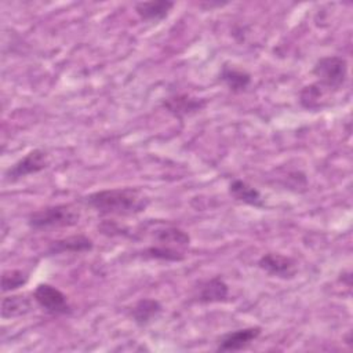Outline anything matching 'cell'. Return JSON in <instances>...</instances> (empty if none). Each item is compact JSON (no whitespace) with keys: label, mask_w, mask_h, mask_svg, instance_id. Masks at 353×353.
Returning <instances> with one entry per match:
<instances>
[{"label":"cell","mask_w":353,"mask_h":353,"mask_svg":"<svg viewBox=\"0 0 353 353\" xmlns=\"http://www.w3.org/2000/svg\"><path fill=\"white\" fill-rule=\"evenodd\" d=\"M154 240L159 245L175 248L179 251H185L190 244V236L175 226H165L163 229H157L154 232Z\"/></svg>","instance_id":"cell-16"},{"label":"cell","mask_w":353,"mask_h":353,"mask_svg":"<svg viewBox=\"0 0 353 353\" xmlns=\"http://www.w3.org/2000/svg\"><path fill=\"white\" fill-rule=\"evenodd\" d=\"M28 226L33 230L70 228L80 222V211L72 204H55L36 210L28 215Z\"/></svg>","instance_id":"cell-2"},{"label":"cell","mask_w":353,"mask_h":353,"mask_svg":"<svg viewBox=\"0 0 353 353\" xmlns=\"http://www.w3.org/2000/svg\"><path fill=\"white\" fill-rule=\"evenodd\" d=\"M226 3H200V7H205V8H210V10H212L214 7H222V6H225Z\"/></svg>","instance_id":"cell-20"},{"label":"cell","mask_w":353,"mask_h":353,"mask_svg":"<svg viewBox=\"0 0 353 353\" xmlns=\"http://www.w3.org/2000/svg\"><path fill=\"white\" fill-rule=\"evenodd\" d=\"M94 248V241L85 234H72L63 239L54 240L48 244L47 254L48 255H58L65 252H87Z\"/></svg>","instance_id":"cell-10"},{"label":"cell","mask_w":353,"mask_h":353,"mask_svg":"<svg viewBox=\"0 0 353 353\" xmlns=\"http://www.w3.org/2000/svg\"><path fill=\"white\" fill-rule=\"evenodd\" d=\"M219 80L228 87V90H230L234 94H240L250 87L252 77L247 70L225 63L221 68Z\"/></svg>","instance_id":"cell-14"},{"label":"cell","mask_w":353,"mask_h":353,"mask_svg":"<svg viewBox=\"0 0 353 353\" xmlns=\"http://www.w3.org/2000/svg\"><path fill=\"white\" fill-rule=\"evenodd\" d=\"M32 298L37 303V306H40L43 310H46L50 314L68 316L73 312V307L68 296L61 290H58L51 284L40 283L34 288Z\"/></svg>","instance_id":"cell-4"},{"label":"cell","mask_w":353,"mask_h":353,"mask_svg":"<svg viewBox=\"0 0 353 353\" xmlns=\"http://www.w3.org/2000/svg\"><path fill=\"white\" fill-rule=\"evenodd\" d=\"M142 256L149 259L165 261V262H179L185 259V251H179L175 248L164 247V245H150L142 251Z\"/></svg>","instance_id":"cell-18"},{"label":"cell","mask_w":353,"mask_h":353,"mask_svg":"<svg viewBox=\"0 0 353 353\" xmlns=\"http://www.w3.org/2000/svg\"><path fill=\"white\" fill-rule=\"evenodd\" d=\"M175 3L170 0H153V1H139L135 3L134 10L137 15L145 22H160L165 19Z\"/></svg>","instance_id":"cell-11"},{"label":"cell","mask_w":353,"mask_h":353,"mask_svg":"<svg viewBox=\"0 0 353 353\" xmlns=\"http://www.w3.org/2000/svg\"><path fill=\"white\" fill-rule=\"evenodd\" d=\"M325 92L327 91L317 83L307 84L299 91V103L307 110H319L324 106L323 98Z\"/></svg>","instance_id":"cell-17"},{"label":"cell","mask_w":353,"mask_h":353,"mask_svg":"<svg viewBox=\"0 0 353 353\" xmlns=\"http://www.w3.org/2000/svg\"><path fill=\"white\" fill-rule=\"evenodd\" d=\"M194 299L199 303H219L226 302L229 296V285L221 276H214L204 281H200L194 291Z\"/></svg>","instance_id":"cell-8"},{"label":"cell","mask_w":353,"mask_h":353,"mask_svg":"<svg viewBox=\"0 0 353 353\" xmlns=\"http://www.w3.org/2000/svg\"><path fill=\"white\" fill-rule=\"evenodd\" d=\"M228 190H229V194L232 196V199H234L239 203H243L245 205H251L255 208L265 207V200H263L261 192L243 179H233L229 183Z\"/></svg>","instance_id":"cell-12"},{"label":"cell","mask_w":353,"mask_h":353,"mask_svg":"<svg viewBox=\"0 0 353 353\" xmlns=\"http://www.w3.org/2000/svg\"><path fill=\"white\" fill-rule=\"evenodd\" d=\"M312 74L325 91H338L347 79V61L339 55H327L316 61Z\"/></svg>","instance_id":"cell-3"},{"label":"cell","mask_w":353,"mask_h":353,"mask_svg":"<svg viewBox=\"0 0 353 353\" xmlns=\"http://www.w3.org/2000/svg\"><path fill=\"white\" fill-rule=\"evenodd\" d=\"M50 165L48 153L43 149H33L28 152L23 157L17 160L4 172V179L7 182H15L32 174H37Z\"/></svg>","instance_id":"cell-5"},{"label":"cell","mask_w":353,"mask_h":353,"mask_svg":"<svg viewBox=\"0 0 353 353\" xmlns=\"http://www.w3.org/2000/svg\"><path fill=\"white\" fill-rule=\"evenodd\" d=\"M84 203L102 215L131 216L143 212L150 204L149 196L139 188H112L90 193Z\"/></svg>","instance_id":"cell-1"},{"label":"cell","mask_w":353,"mask_h":353,"mask_svg":"<svg viewBox=\"0 0 353 353\" xmlns=\"http://www.w3.org/2000/svg\"><path fill=\"white\" fill-rule=\"evenodd\" d=\"M163 312V306L157 299L141 298L132 306L130 314L132 321L139 327H146L153 323Z\"/></svg>","instance_id":"cell-13"},{"label":"cell","mask_w":353,"mask_h":353,"mask_svg":"<svg viewBox=\"0 0 353 353\" xmlns=\"http://www.w3.org/2000/svg\"><path fill=\"white\" fill-rule=\"evenodd\" d=\"M207 105V99L192 97L189 94H174L163 99L161 106L174 117L183 119L186 116L194 114L204 109Z\"/></svg>","instance_id":"cell-7"},{"label":"cell","mask_w":353,"mask_h":353,"mask_svg":"<svg viewBox=\"0 0 353 353\" xmlns=\"http://www.w3.org/2000/svg\"><path fill=\"white\" fill-rule=\"evenodd\" d=\"M262 332V328L258 325L245 327L223 334L216 342V350L219 352H237L245 349L251 345Z\"/></svg>","instance_id":"cell-9"},{"label":"cell","mask_w":353,"mask_h":353,"mask_svg":"<svg viewBox=\"0 0 353 353\" xmlns=\"http://www.w3.org/2000/svg\"><path fill=\"white\" fill-rule=\"evenodd\" d=\"M29 281V274L21 269L4 270L1 274V291L11 292L23 287Z\"/></svg>","instance_id":"cell-19"},{"label":"cell","mask_w":353,"mask_h":353,"mask_svg":"<svg viewBox=\"0 0 353 353\" xmlns=\"http://www.w3.org/2000/svg\"><path fill=\"white\" fill-rule=\"evenodd\" d=\"M33 310V302L25 294H12L1 299V317L15 319L25 316Z\"/></svg>","instance_id":"cell-15"},{"label":"cell","mask_w":353,"mask_h":353,"mask_svg":"<svg viewBox=\"0 0 353 353\" xmlns=\"http://www.w3.org/2000/svg\"><path fill=\"white\" fill-rule=\"evenodd\" d=\"M258 266L261 270L272 277L291 280L298 273L296 261L288 255L280 252H268L258 259Z\"/></svg>","instance_id":"cell-6"}]
</instances>
